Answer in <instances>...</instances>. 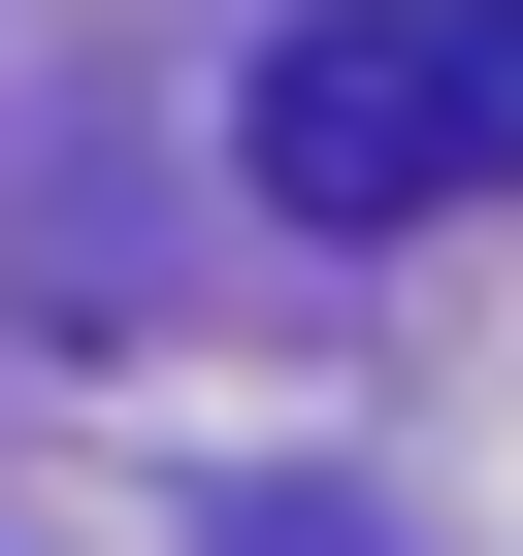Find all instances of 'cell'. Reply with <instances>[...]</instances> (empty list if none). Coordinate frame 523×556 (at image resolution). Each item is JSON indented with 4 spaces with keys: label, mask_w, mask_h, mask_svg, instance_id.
<instances>
[{
    "label": "cell",
    "mask_w": 523,
    "mask_h": 556,
    "mask_svg": "<svg viewBox=\"0 0 523 556\" xmlns=\"http://www.w3.org/2000/svg\"><path fill=\"white\" fill-rule=\"evenodd\" d=\"M229 131L295 229H458V197H523V0H295Z\"/></svg>",
    "instance_id": "1"
}]
</instances>
